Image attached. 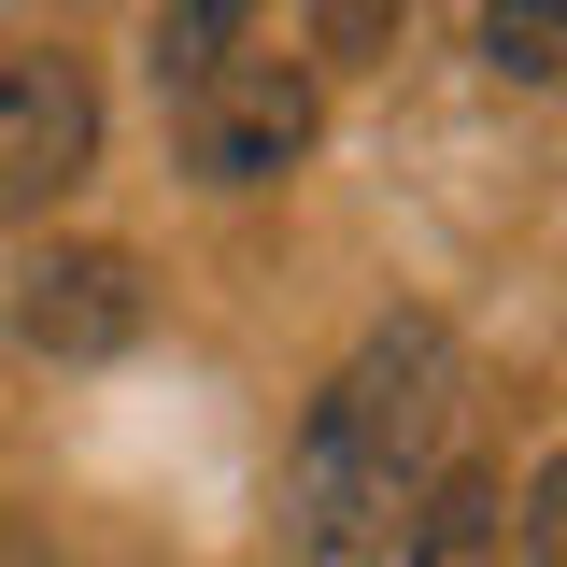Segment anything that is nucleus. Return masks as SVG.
<instances>
[{
  "mask_svg": "<svg viewBox=\"0 0 567 567\" xmlns=\"http://www.w3.org/2000/svg\"><path fill=\"white\" fill-rule=\"evenodd\" d=\"M454 425H468V354H454V327L440 312H383L312 383V412L284 440L270 554L284 567H398L425 483L454 468Z\"/></svg>",
  "mask_w": 567,
  "mask_h": 567,
  "instance_id": "nucleus-1",
  "label": "nucleus"
},
{
  "mask_svg": "<svg viewBox=\"0 0 567 567\" xmlns=\"http://www.w3.org/2000/svg\"><path fill=\"white\" fill-rule=\"evenodd\" d=\"M171 142H185V171H199L213 199L284 185V171L312 156V58H227L213 85L171 100Z\"/></svg>",
  "mask_w": 567,
  "mask_h": 567,
  "instance_id": "nucleus-2",
  "label": "nucleus"
},
{
  "mask_svg": "<svg viewBox=\"0 0 567 567\" xmlns=\"http://www.w3.org/2000/svg\"><path fill=\"white\" fill-rule=\"evenodd\" d=\"M85 156H100V71L71 43H0V227L85 185Z\"/></svg>",
  "mask_w": 567,
  "mask_h": 567,
  "instance_id": "nucleus-3",
  "label": "nucleus"
},
{
  "mask_svg": "<svg viewBox=\"0 0 567 567\" xmlns=\"http://www.w3.org/2000/svg\"><path fill=\"white\" fill-rule=\"evenodd\" d=\"M142 312H156V284H142L128 241H58V256L14 270V341L43 354V369H100V354H128Z\"/></svg>",
  "mask_w": 567,
  "mask_h": 567,
  "instance_id": "nucleus-4",
  "label": "nucleus"
},
{
  "mask_svg": "<svg viewBox=\"0 0 567 567\" xmlns=\"http://www.w3.org/2000/svg\"><path fill=\"white\" fill-rule=\"evenodd\" d=\"M496 511H511V496H496L483 468H440V483H425V511H412V539H398V567H511Z\"/></svg>",
  "mask_w": 567,
  "mask_h": 567,
  "instance_id": "nucleus-5",
  "label": "nucleus"
},
{
  "mask_svg": "<svg viewBox=\"0 0 567 567\" xmlns=\"http://www.w3.org/2000/svg\"><path fill=\"white\" fill-rule=\"evenodd\" d=\"M241 43H256V14H227V0H185V14H156V29H142V58H156V100L213 85Z\"/></svg>",
  "mask_w": 567,
  "mask_h": 567,
  "instance_id": "nucleus-6",
  "label": "nucleus"
},
{
  "mask_svg": "<svg viewBox=\"0 0 567 567\" xmlns=\"http://www.w3.org/2000/svg\"><path fill=\"white\" fill-rule=\"evenodd\" d=\"M468 43H483L496 85H554V71H567V14H539V0L511 14V0H496V14H468Z\"/></svg>",
  "mask_w": 567,
  "mask_h": 567,
  "instance_id": "nucleus-7",
  "label": "nucleus"
},
{
  "mask_svg": "<svg viewBox=\"0 0 567 567\" xmlns=\"http://www.w3.org/2000/svg\"><path fill=\"white\" fill-rule=\"evenodd\" d=\"M496 539H525V567H567V454H539V468H525V511H511Z\"/></svg>",
  "mask_w": 567,
  "mask_h": 567,
  "instance_id": "nucleus-8",
  "label": "nucleus"
}]
</instances>
